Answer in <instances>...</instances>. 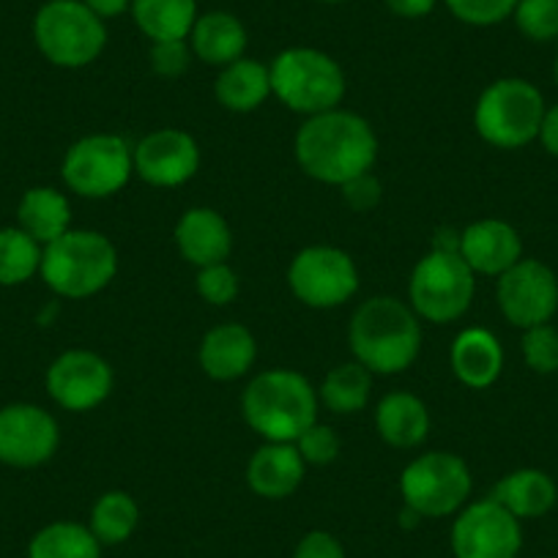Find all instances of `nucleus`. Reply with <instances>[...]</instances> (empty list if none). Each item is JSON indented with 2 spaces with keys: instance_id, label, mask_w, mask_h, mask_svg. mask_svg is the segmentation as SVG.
<instances>
[{
  "instance_id": "obj_28",
  "label": "nucleus",
  "mask_w": 558,
  "mask_h": 558,
  "mask_svg": "<svg viewBox=\"0 0 558 558\" xmlns=\"http://www.w3.org/2000/svg\"><path fill=\"white\" fill-rule=\"evenodd\" d=\"M369 391H373V373L353 359V362L337 364L326 373L318 389V400L337 416H351L367 405Z\"/></svg>"
},
{
  "instance_id": "obj_40",
  "label": "nucleus",
  "mask_w": 558,
  "mask_h": 558,
  "mask_svg": "<svg viewBox=\"0 0 558 558\" xmlns=\"http://www.w3.org/2000/svg\"><path fill=\"white\" fill-rule=\"evenodd\" d=\"M386 9L397 17H405V20H418V17H427V14L436 9L438 0H384Z\"/></svg>"
},
{
  "instance_id": "obj_39",
  "label": "nucleus",
  "mask_w": 558,
  "mask_h": 558,
  "mask_svg": "<svg viewBox=\"0 0 558 558\" xmlns=\"http://www.w3.org/2000/svg\"><path fill=\"white\" fill-rule=\"evenodd\" d=\"M293 558H345V547L329 531H310L296 545Z\"/></svg>"
},
{
  "instance_id": "obj_33",
  "label": "nucleus",
  "mask_w": 558,
  "mask_h": 558,
  "mask_svg": "<svg viewBox=\"0 0 558 558\" xmlns=\"http://www.w3.org/2000/svg\"><path fill=\"white\" fill-rule=\"evenodd\" d=\"M523 359L534 373H558V329L550 324L531 326L523 331Z\"/></svg>"
},
{
  "instance_id": "obj_6",
  "label": "nucleus",
  "mask_w": 558,
  "mask_h": 558,
  "mask_svg": "<svg viewBox=\"0 0 558 558\" xmlns=\"http://www.w3.org/2000/svg\"><path fill=\"white\" fill-rule=\"evenodd\" d=\"M545 96L523 77H501L487 85L474 107V126L490 146L514 151L539 137Z\"/></svg>"
},
{
  "instance_id": "obj_36",
  "label": "nucleus",
  "mask_w": 558,
  "mask_h": 558,
  "mask_svg": "<svg viewBox=\"0 0 558 558\" xmlns=\"http://www.w3.org/2000/svg\"><path fill=\"white\" fill-rule=\"evenodd\" d=\"M293 444L307 465H329L340 454V436L335 433V427L320 425V422L310 425Z\"/></svg>"
},
{
  "instance_id": "obj_27",
  "label": "nucleus",
  "mask_w": 558,
  "mask_h": 558,
  "mask_svg": "<svg viewBox=\"0 0 558 558\" xmlns=\"http://www.w3.org/2000/svg\"><path fill=\"white\" fill-rule=\"evenodd\" d=\"M132 17L151 41L190 39L197 23V0H132Z\"/></svg>"
},
{
  "instance_id": "obj_25",
  "label": "nucleus",
  "mask_w": 558,
  "mask_h": 558,
  "mask_svg": "<svg viewBox=\"0 0 558 558\" xmlns=\"http://www.w3.org/2000/svg\"><path fill=\"white\" fill-rule=\"evenodd\" d=\"M72 225V206L66 195L52 186H34L23 195L17 206V228L25 230L41 246L61 239Z\"/></svg>"
},
{
  "instance_id": "obj_13",
  "label": "nucleus",
  "mask_w": 558,
  "mask_h": 558,
  "mask_svg": "<svg viewBox=\"0 0 558 558\" xmlns=\"http://www.w3.org/2000/svg\"><path fill=\"white\" fill-rule=\"evenodd\" d=\"M523 529L512 512L493 498L460 509L452 525L454 558H518Z\"/></svg>"
},
{
  "instance_id": "obj_23",
  "label": "nucleus",
  "mask_w": 558,
  "mask_h": 558,
  "mask_svg": "<svg viewBox=\"0 0 558 558\" xmlns=\"http://www.w3.org/2000/svg\"><path fill=\"white\" fill-rule=\"evenodd\" d=\"M192 56L206 66H228V63L244 58L246 28L235 14L208 12L201 14L190 34Z\"/></svg>"
},
{
  "instance_id": "obj_37",
  "label": "nucleus",
  "mask_w": 558,
  "mask_h": 558,
  "mask_svg": "<svg viewBox=\"0 0 558 558\" xmlns=\"http://www.w3.org/2000/svg\"><path fill=\"white\" fill-rule=\"evenodd\" d=\"M192 47L190 39L173 41H154L151 45V69L159 77H181L190 69Z\"/></svg>"
},
{
  "instance_id": "obj_14",
  "label": "nucleus",
  "mask_w": 558,
  "mask_h": 558,
  "mask_svg": "<svg viewBox=\"0 0 558 558\" xmlns=\"http://www.w3.org/2000/svg\"><path fill=\"white\" fill-rule=\"evenodd\" d=\"M61 430L50 411L31 402L0 408V463L36 469L58 452Z\"/></svg>"
},
{
  "instance_id": "obj_38",
  "label": "nucleus",
  "mask_w": 558,
  "mask_h": 558,
  "mask_svg": "<svg viewBox=\"0 0 558 558\" xmlns=\"http://www.w3.org/2000/svg\"><path fill=\"white\" fill-rule=\"evenodd\" d=\"M342 192V203H345L348 208H353V211H373L375 206L380 203V195H384V186H380V181L375 179L373 173H362L356 175V179L345 181V184L340 186Z\"/></svg>"
},
{
  "instance_id": "obj_7",
  "label": "nucleus",
  "mask_w": 558,
  "mask_h": 558,
  "mask_svg": "<svg viewBox=\"0 0 558 558\" xmlns=\"http://www.w3.org/2000/svg\"><path fill=\"white\" fill-rule=\"evenodd\" d=\"M476 293V274L460 252L430 250L413 266L408 299L418 318L430 324H452L469 313Z\"/></svg>"
},
{
  "instance_id": "obj_8",
  "label": "nucleus",
  "mask_w": 558,
  "mask_h": 558,
  "mask_svg": "<svg viewBox=\"0 0 558 558\" xmlns=\"http://www.w3.org/2000/svg\"><path fill=\"white\" fill-rule=\"evenodd\" d=\"M34 39L41 56L61 69H83L101 56L107 45L105 20L83 0H47L36 12Z\"/></svg>"
},
{
  "instance_id": "obj_21",
  "label": "nucleus",
  "mask_w": 558,
  "mask_h": 558,
  "mask_svg": "<svg viewBox=\"0 0 558 558\" xmlns=\"http://www.w3.org/2000/svg\"><path fill=\"white\" fill-rule=\"evenodd\" d=\"M454 378L469 389H487L504 373V348L498 337L487 329H465L454 337L449 351Z\"/></svg>"
},
{
  "instance_id": "obj_17",
  "label": "nucleus",
  "mask_w": 558,
  "mask_h": 558,
  "mask_svg": "<svg viewBox=\"0 0 558 558\" xmlns=\"http://www.w3.org/2000/svg\"><path fill=\"white\" fill-rule=\"evenodd\" d=\"M460 255L474 268V274L501 277L523 257V239L504 219H476L460 230Z\"/></svg>"
},
{
  "instance_id": "obj_34",
  "label": "nucleus",
  "mask_w": 558,
  "mask_h": 558,
  "mask_svg": "<svg viewBox=\"0 0 558 558\" xmlns=\"http://www.w3.org/2000/svg\"><path fill=\"white\" fill-rule=\"evenodd\" d=\"M449 12L465 25L474 28H490L512 17L518 0H444Z\"/></svg>"
},
{
  "instance_id": "obj_42",
  "label": "nucleus",
  "mask_w": 558,
  "mask_h": 558,
  "mask_svg": "<svg viewBox=\"0 0 558 558\" xmlns=\"http://www.w3.org/2000/svg\"><path fill=\"white\" fill-rule=\"evenodd\" d=\"M83 3L101 20L121 17L126 9H132V0H83Z\"/></svg>"
},
{
  "instance_id": "obj_5",
  "label": "nucleus",
  "mask_w": 558,
  "mask_h": 558,
  "mask_svg": "<svg viewBox=\"0 0 558 558\" xmlns=\"http://www.w3.org/2000/svg\"><path fill=\"white\" fill-rule=\"evenodd\" d=\"M271 72V94L299 116H320L345 99V72L340 63L315 47H291L279 52Z\"/></svg>"
},
{
  "instance_id": "obj_24",
  "label": "nucleus",
  "mask_w": 558,
  "mask_h": 558,
  "mask_svg": "<svg viewBox=\"0 0 558 558\" xmlns=\"http://www.w3.org/2000/svg\"><path fill=\"white\" fill-rule=\"evenodd\" d=\"M490 498L518 520H534L556 507L558 487L542 469H518L493 487Z\"/></svg>"
},
{
  "instance_id": "obj_11",
  "label": "nucleus",
  "mask_w": 558,
  "mask_h": 558,
  "mask_svg": "<svg viewBox=\"0 0 558 558\" xmlns=\"http://www.w3.org/2000/svg\"><path fill=\"white\" fill-rule=\"evenodd\" d=\"M293 296L313 310H335L359 291V268L345 250L315 244L296 252L288 266Z\"/></svg>"
},
{
  "instance_id": "obj_22",
  "label": "nucleus",
  "mask_w": 558,
  "mask_h": 558,
  "mask_svg": "<svg viewBox=\"0 0 558 558\" xmlns=\"http://www.w3.org/2000/svg\"><path fill=\"white\" fill-rule=\"evenodd\" d=\"M375 430L395 449H413L430 436V411L411 391H389L375 408Z\"/></svg>"
},
{
  "instance_id": "obj_29",
  "label": "nucleus",
  "mask_w": 558,
  "mask_h": 558,
  "mask_svg": "<svg viewBox=\"0 0 558 558\" xmlns=\"http://www.w3.org/2000/svg\"><path fill=\"white\" fill-rule=\"evenodd\" d=\"M28 558H101V545L88 525L58 520L31 539Z\"/></svg>"
},
{
  "instance_id": "obj_43",
  "label": "nucleus",
  "mask_w": 558,
  "mask_h": 558,
  "mask_svg": "<svg viewBox=\"0 0 558 558\" xmlns=\"http://www.w3.org/2000/svg\"><path fill=\"white\" fill-rule=\"evenodd\" d=\"M553 77H556V83H558V56H556V63H553Z\"/></svg>"
},
{
  "instance_id": "obj_16",
  "label": "nucleus",
  "mask_w": 558,
  "mask_h": 558,
  "mask_svg": "<svg viewBox=\"0 0 558 558\" xmlns=\"http://www.w3.org/2000/svg\"><path fill=\"white\" fill-rule=\"evenodd\" d=\"M134 173L151 186H181L201 168L197 140L184 129L165 126L146 134L132 148Z\"/></svg>"
},
{
  "instance_id": "obj_9",
  "label": "nucleus",
  "mask_w": 558,
  "mask_h": 558,
  "mask_svg": "<svg viewBox=\"0 0 558 558\" xmlns=\"http://www.w3.org/2000/svg\"><path fill=\"white\" fill-rule=\"evenodd\" d=\"M471 471L454 452H427L402 469L400 493L418 518H447L460 512L471 496Z\"/></svg>"
},
{
  "instance_id": "obj_1",
  "label": "nucleus",
  "mask_w": 558,
  "mask_h": 558,
  "mask_svg": "<svg viewBox=\"0 0 558 558\" xmlns=\"http://www.w3.org/2000/svg\"><path fill=\"white\" fill-rule=\"evenodd\" d=\"M296 162L310 179L342 186L369 173L378 159V137L367 118L351 110H329L310 116L293 140Z\"/></svg>"
},
{
  "instance_id": "obj_15",
  "label": "nucleus",
  "mask_w": 558,
  "mask_h": 558,
  "mask_svg": "<svg viewBox=\"0 0 558 558\" xmlns=\"http://www.w3.org/2000/svg\"><path fill=\"white\" fill-rule=\"evenodd\" d=\"M112 367L99 353L74 351L61 353L47 369V391L61 408L74 413L94 411L96 405L110 397L112 391Z\"/></svg>"
},
{
  "instance_id": "obj_41",
  "label": "nucleus",
  "mask_w": 558,
  "mask_h": 558,
  "mask_svg": "<svg viewBox=\"0 0 558 558\" xmlns=\"http://www.w3.org/2000/svg\"><path fill=\"white\" fill-rule=\"evenodd\" d=\"M536 140H539L542 148H545L547 154L558 157V105L547 107L545 110V118H542V126H539V137Z\"/></svg>"
},
{
  "instance_id": "obj_44",
  "label": "nucleus",
  "mask_w": 558,
  "mask_h": 558,
  "mask_svg": "<svg viewBox=\"0 0 558 558\" xmlns=\"http://www.w3.org/2000/svg\"><path fill=\"white\" fill-rule=\"evenodd\" d=\"M320 3H345V0H320Z\"/></svg>"
},
{
  "instance_id": "obj_4",
  "label": "nucleus",
  "mask_w": 558,
  "mask_h": 558,
  "mask_svg": "<svg viewBox=\"0 0 558 558\" xmlns=\"http://www.w3.org/2000/svg\"><path fill=\"white\" fill-rule=\"evenodd\" d=\"M41 279L63 299H88L118 274V252L105 233L66 230L41 252Z\"/></svg>"
},
{
  "instance_id": "obj_32",
  "label": "nucleus",
  "mask_w": 558,
  "mask_h": 558,
  "mask_svg": "<svg viewBox=\"0 0 558 558\" xmlns=\"http://www.w3.org/2000/svg\"><path fill=\"white\" fill-rule=\"evenodd\" d=\"M512 17L525 39H558V0H518Z\"/></svg>"
},
{
  "instance_id": "obj_19",
  "label": "nucleus",
  "mask_w": 558,
  "mask_h": 558,
  "mask_svg": "<svg viewBox=\"0 0 558 558\" xmlns=\"http://www.w3.org/2000/svg\"><path fill=\"white\" fill-rule=\"evenodd\" d=\"M304 469L307 463L299 454L296 444H274L266 441L255 449L246 463V485L255 496L279 501L299 490L304 482Z\"/></svg>"
},
{
  "instance_id": "obj_26",
  "label": "nucleus",
  "mask_w": 558,
  "mask_h": 558,
  "mask_svg": "<svg viewBox=\"0 0 558 558\" xmlns=\"http://www.w3.org/2000/svg\"><path fill=\"white\" fill-rule=\"evenodd\" d=\"M214 96L230 112H252L271 96V72L252 58H239L219 72Z\"/></svg>"
},
{
  "instance_id": "obj_31",
  "label": "nucleus",
  "mask_w": 558,
  "mask_h": 558,
  "mask_svg": "<svg viewBox=\"0 0 558 558\" xmlns=\"http://www.w3.org/2000/svg\"><path fill=\"white\" fill-rule=\"evenodd\" d=\"M45 246L20 228H0V286H23L41 268Z\"/></svg>"
},
{
  "instance_id": "obj_20",
  "label": "nucleus",
  "mask_w": 558,
  "mask_h": 558,
  "mask_svg": "<svg viewBox=\"0 0 558 558\" xmlns=\"http://www.w3.org/2000/svg\"><path fill=\"white\" fill-rule=\"evenodd\" d=\"M203 373L211 380H235L252 369L257 359V340L246 326L222 324L206 331L201 342Z\"/></svg>"
},
{
  "instance_id": "obj_35",
  "label": "nucleus",
  "mask_w": 558,
  "mask_h": 558,
  "mask_svg": "<svg viewBox=\"0 0 558 558\" xmlns=\"http://www.w3.org/2000/svg\"><path fill=\"white\" fill-rule=\"evenodd\" d=\"M195 286L203 302H208L211 307H225L239 296V274L228 263H214V266L197 268Z\"/></svg>"
},
{
  "instance_id": "obj_30",
  "label": "nucleus",
  "mask_w": 558,
  "mask_h": 558,
  "mask_svg": "<svg viewBox=\"0 0 558 558\" xmlns=\"http://www.w3.org/2000/svg\"><path fill=\"white\" fill-rule=\"evenodd\" d=\"M140 523V509L129 493L123 490H107L96 498L94 509H90V525L99 545H121L134 534Z\"/></svg>"
},
{
  "instance_id": "obj_10",
  "label": "nucleus",
  "mask_w": 558,
  "mask_h": 558,
  "mask_svg": "<svg viewBox=\"0 0 558 558\" xmlns=\"http://www.w3.org/2000/svg\"><path fill=\"white\" fill-rule=\"evenodd\" d=\"M132 148L118 134H88L72 143L61 165V175L72 192L101 201L126 186L132 179Z\"/></svg>"
},
{
  "instance_id": "obj_12",
  "label": "nucleus",
  "mask_w": 558,
  "mask_h": 558,
  "mask_svg": "<svg viewBox=\"0 0 558 558\" xmlns=\"http://www.w3.org/2000/svg\"><path fill=\"white\" fill-rule=\"evenodd\" d=\"M496 302L504 318L518 329L550 324L558 313V274L534 257H520L498 277Z\"/></svg>"
},
{
  "instance_id": "obj_3",
  "label": "nucleus",
  "mask_w": 558,
  "mask_h": 558,
  "mask_svg": "<svg viewBox=\"0 0 558 558\" xmlns=\"http://www.w3.org/2000/svg\"><path fill=\"white\" fill-rule=\"evenodd\" d=\"M318 391L296 369H266L250 380L241 395L244 422L274 444H293L318 422Z\"/></svg>"
},
{
  "instance_id": "obj_2",
  "label": "nucleus",
  "mask_w": 558,
  "mask_h": 558,
  "mask_svg": "<svg viewBox=\"0 0 558 558\" xmlns=\"http://www.w3.org/2000/svg\"><path fill=\"white\" fill-rule=\"evenodd\" d=\"M353 359L375 375L405 373L422 351V326L411 304L373 296L359 304L348 326Z\"/></svg>"
},
{
  "instance_id": "obj_18",
  "label": "nucleus",
  "mask_w": 558,
  "mask_h": 558,
  "mask_svg": "<svg viewBox=\"0 0 558 558\" xmlns=\"http://www.w3.org/2000/svg\"><path fill=\"white\" fill-rule=\"evenodd\" d=\"M175 246L181 257L197 268L228 263L230 250H233V230L222 214L197 206L181 214L175 225Z\"/></svg>"
}]
</instances>
